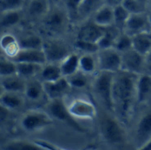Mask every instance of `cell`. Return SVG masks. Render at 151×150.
I'll use <instances>...</instances> for the list:
<instances>
[{
  "label": "cell",
  "mask_w": 151,
  "mask_h": 150,
  "mask_svg": "<svg viewBox=\"0 0 151 150\" xmlns=\"http://www.w3.org/2000/svg\"><path fill=\"white\" fill-rule=\"evenodd\" d=\"M145 66H146L145 72L151 74V50L145 56Z\"/></svg>",
  "instance_id": "41"
},
{
  "label": "cell",
  "mask_w": 151,
  "mask_h": 150,
  "mask_svg": "<svg viewBox=\"0 0 151 150\" xmlns=\"http://www.w3.org/2000/svg\"><path fill=\"white\" fill-rule=\"evenodd\" d=\"M151 140V105L147 106L137 118L133 126L132 142L137 149H141Z\"/></svg>",
  "instance_id": "8"
},
{
  "label": "cell",
  "mask_w": 151,
  "mask_h": 150,
  "mask_svg": "<svg viewBox=\"0 0 151 150\" xmlns=\"http://www.w3.org/2000/svg\"><path fill=\"white\" fill-rule=\"evenodd\" d=\"M121 70L135 74H142L145 72V56H142V54L138 53L133 48L121 53Z\"/></svg>",
  "instance_id": "15"
},
{
  "label": "cell",
  "mask_w": 151,
  "mask_h": 150,
  "mask_svg": "<svg viewBox=\"0 0 151 150\" xmlns=\"http://www.w3.org/2000/svg\"><path fill=\"white\" fill-rule=\"evenodd\" d=\"M5 149L12 150H42L44 149L40 144L27 141H11L4 145Z\"/></svg>",
  "instance_id": "34"
},
{
  "label": "cell",
  "mask_w": 151,
  "mask_h": 150,
  "mask_svg": "<svg viewBox=\"0 0 151 150\" xmlns=\"http://www.w3.org/2000/svg\"><path fill=\"white\" fill-rule=\"evenodd\" d=\"M16 63L28 62L39 65H44L47 63V59L42 49L35 50H20L18 55L12 59Z\"/></svg>",
  "instance_id": "22"
},
{
  "label": "cell",
  "mask_w": 151,
  "mask_h": 150,
  "mask_svg": "<svg viewBox=\"0 0 151 150\" xmlns=\"http://www.w3.org/2000/svg\"><path fill=\"white\" fill-rule=\"evenodd\" d=\"M129 11L121 4L114 6V26H116L119 30L123 32L125 26L130 17Z\"/></svg>",
  "instance_id": "33"
},
{
  "label": "cell",
  "mask_w": 151,
  "mask_h": 150,
  "mask_svg": "<svg viewBox=\"0 0 151 150\" xmlns=\"http://www.w3.org/2000/svg\"><path fill=\"white\" fill-rule=\"evenodd\" d=\"M17 35V34H16ZM21 50L42 49L44 37L35 32H27L20 35H17Z\"/></svg>",
  "instance_id": "25"
},
{
  "label": "cell",
  "mask_w": 151,
  "mask_h": 150,
  "mask_svg": "<svg viewBox=\"0 0 151 150\" xmlns=\"http://www.w3.org/2000/svg\"><path fill=\"white\" fill-rule=\"evenodd\" d=\"M43 83L56 81L63 77L60 65L57 63H46L42 65L37 76Z\"/></svg>",
  "instance_id": "28"
},
{
  "label": "cell",
  "mask_w": 151,
  "mask_h": 150,
  "mask_svg": "<svg viewBox=\"0 0 151 150\" xmlns=\"http://www.w3.org/2000/svg\"><path fill=\"white\" fill-rule=\"evenodd\" d=\"M99 71L111 72L116 73L121 70L122 56L121 53L113 48L99 49L96 52Z\"/></svg>",
  "instance_id": "10"
},
{
  "label": "cell",
  "mask_w": 151,
  "mask_h": 150,
  "mask_svg": "<svg viewBox=\"0 0 151 150\" xmlns=\"http://www.w3.org/2000/svg\"><path fill=\"white\" fill-rule=\"evenodd\" d=\"M43 65L28 63V62H19L17 63V73L19 74L26 80L37 77Z\"/></svg>",
  "instance_id": "32"
},
{
  "label": "cell",
  "mask_w": 151,
  "mask_h": 150,
  "mask_svg": "<svg viewBox=\"0 0 151 150\" xmlns=\"http://www.w3.org/2000/svg\"><path fill=\"white\" fill-rule=\"evenodd\" d=\"M98 129L102 139L111 146H123L127 141L126 127L111 114L104 111V113L98 115Z\"/></svg>",
  "instance_id": "3"
},
{
  "label": "cell",
  "mask_w": 151,
  "mask_h": 150,
  "mask_svg": "<svg viewBox=\"0 0 151 150\" xmlns=\"http://www.w3.org/2000/svg\"><path fill=\"white\" fill-rule=\"evenodd\" d=\"M25 1H27V0H25Z\"/></svg>",
  "instance_id": "46"
},
{
  "label": "cell",
  "mask_w": 151,
  "mask_h": 150,
  "mask_svg": "<svg viewBox=\"0 0 151 150\" xmlns=\"http://www.w3.org/2000/svg\"><path fill=\"white\" fill-rule=\"evenodd\" d=\"M43 108L54 120L63 122L78 132H86L68 111L65 98L50 100Z\"/></svg>",
  "instance_id": "9"
},
{
  "label": "cell",
  "mask_w": 151,
  "mask_h": 150,
  "mask_svg": "<svg viewBox=\"0 0 151 150\" xmlns=\"http://www.w3.org/2000/svg\"><path fill=\"white\" fill-rule=\"evenodd\" d=\"M2 91H12L24 93L27 80L19 74L15 73L12 75L0 77Z\"/></svg>",
  "instance_id": "23"
},
{
  "label": "cell",
  "mask_w": 151,
  "mask_h": 150,
  "mask_svg": "<svg viewBox=\"0 0 151 150\" xmlns=\"http://www.w3.org/2000/svg\"><path fill=\"white\" fill-rule=\"evenodd\" d=\"M114 48L118 50L120 53H123L128 50H131L133 48L132 36L126 34L125 32H121L116 40Z\"/></svg>",
  "instance_id": "37"
},
{
  "label": "cell",
  "mask_w": 151,
  "mask_h": 150,
  "mask_svg": "<svg viewBox=\"0 0 151 150\" xmlns=\"http://www.w3.org/2000/svg\"><path fill=\"white\" fill-rule=\"evenodd\" d=\"M133 49L142 56L151 50V33H142L132 36Z\"/></svg>",
  "instance_id": "30"
},
{
  "label": "cell",
  "mask_w": 151,
  "mask_h": 150,
  "mask_svg": "<svg viewBox=\"0 0 151 150\" xmlns=\"http://www.w3.org/2000/svg\"><path fill=\"white\" fill-rule=\"evenodd\" d=\"M151 105V74L144 72L139 75L137 82V107Z\"/></svg>",
  "instance_id": "19"
},
{
  "label": "cell",
  "mask_w": 151,
  "mask_h": 150,
  "mask_svg": "<svg viewBox=\"0 0 151 150\" xmlns=\"http://www.w3.org/2000/svg\"><path fill=\"white\" fill-rule=\"evenodd\" d=\"M105 4V0H81L77 7L73 24L77 25L91 19L94 14Z\"/></svg>",
  "instance_id": "16"
},
{
  "label": "cell",
  "mask_w": 151,
  "mask_h": 150,
  "mask_svg": "<svg viewBox=\"0 0 151 150\" xmlns=\"http://www.w3.org/2000/svg\"><path fill=\"white\" fill-rule=\"evenodd\" d=\"M140 150H151V140H150Z\"/></svg>",
  "instance_id": "43"
},
{
  "label": "cell",
  "mask_w": 151,
  "mask_h": 150,
  "mask_svg": "<svg viewBox=\"0 0 151 150\" xmlns=\"http://www.w3.org/2000/svg\"><path fill=\"white\" fill-rule=\"evenodd\" d=\"M24 22L25 18L23 9L0 12V26L2 29L9 30L23 24Z\"/></svg>",
  "instance_id": "21"
},
{
  "label": "cell",
  "mask_w": 151,
  "mask_h": 150,
  "mask_svg": "<svg viewBox=\"0 0 151 150\" xmlns=\"http://www.w3.org/2000/svg\"><path fill=\"white\" fill-rule=\"evenodd\" d=\"M53 124L54 119L45 110H41L39 108L26 110L20 115L19 120L20 128L27 133L39 132Z\"/></svg>",
  "instance_id": "5"
},
{
  "label": "cell",
  "mask_w": 151,
  "mask_h": 150,
  "mask_svg": "<svg viewBox=\"0 0 151 150\" xmlns=\"http://www.w3.org/2000/svg\"><path fill=\"white\" fill-rule=\"evenodd\" d=\"M0 47L2 54L11 59H13L21 50L17 35L9 31L2 34Z\"/></svg>",
  "instance_id": "20"
},
{
  "label": "cell",
  "mask_w": 151,
  "mask_h": 150,
  "mask_svg": "<svg viewBox=\"0 0 151 150\" xmlns=\"http://www.w3.org/2000/svg\"><path fill=\"white\" fill-rule=\"evenodd\" d=\"M122 31L119 30L116 26L112 25L111 27H105V31L102 38L97 42L99 49H108L113 48L117 38Z\"/></svg>",
  "instance_id": "31"
},
{
  "label": "cell",
  "mask_w": 151,
  "mask_h": 150,
  "mask_svg": "<svg viewBox=\"0 0 151 150\" xmlns=\"http://www.w3.org/2000/svg\"><path fill=\"white\" fill-rule=\"evenodd\" d=\"M73 46L74 50L78 51L79 53H96L99 50L97 43L77 39H74L73 42Z\"/></svg>",
  "instance_id": "36"
},
{
  "label": "cell",
  "mask_w": 151,
  "mask_h": 150,
  "mask_svg": "<svg viewBox=\"0 0 151 150\" xmlns=\"http://www.w3.org/2000/svg\"><path fill=\"white\" fill-rule=\"evenodd\" d=\"M121 4L129 11L130 14L149 11L148 6L143 4L142 3H141L138 0H123Z\"/></svg>",
  "instance_id": "38"
},
{
  "label": "cell",
  "mask_w": 151,
  "mask_h": 150,
  "mask_svg": "<svg viewBox=\"0 0 151 150\" xmlns=\"http://www.w3.org/2000/svg\"><path fill=\"white\" fill-rule=\"evenodd\" d=\"M45 37H63L73 26L70 13L62 1L52 4L46 15L36 24Z\"/></svg>",
  "instance_id": "2"
},
{
  "label": "cell",
  "mask_w": 151,
  "mask_h": 150,
  "mask_svg": "<svg viewBox=\"0 0 151 150\" xmlns=\"http://www.w3.org/2000/svg\"><path fill=\"white\" fill-rule=\"evenodd\" d=\"M93 77L91 75H88L81 70L76 72L75 73L72 74L69 77H66L72 89L73 90H84L90 88Z\"/></svg>",
  "instance_id": "29"
},
{
  "label": "cell",
  "mask_w": 151,
  "mask_h": 150,
  "mask_svg": "<svg viewBox=\"0 0 151 150\" xmlns=\"http://www.w3.org/2000/svg\"><path fill=\"white\" fill-rule=\"evenodd\" d=\"M91 20L102 27L114 25V6L105 4L94 14Z\"/></svg>",
  "instance_id": "24"
},
{
  "label": "cell",
  "mask_w": 151,
  "mask_h": 150,
  "mask_svg": "<svg viewBox=\"0 0 151 150\" xmlns=\"http://www.w3.org/2000/svg\"><path fill=\"white\" fill-rule=\"evenodd\" d=\"M75 39L97 43L104 34L105 27L96 25L91 19L86 20L76 25Z\"/></svg>",
  "instance_id": "14"
},
{
  "label": "cell",
  "mask_w": 151,
  "mask_h": 150,
  "mask_svg": "<svg viewBox=\"0 0 151 150\" xmlns=\"http://www.w3.org/2000/svg\"><path fill=\"white\" fill-rule=\"evenodd\" d=\"M149 12L151 15V0H149Z\"/></svg>",
  "instance_id": "45"
},
{
  "label": "cell",
  "mask_w": 151,
  "mask_h": 150,
  "mask_svg": "<svg viewBox=\"0 0 151 150\" xmlns=\"http://www.w3.org/2000/svg\"><path fill=\"white\" fill-rule=\"evenodd\" d=\"M80 70L88 75H96L99 72L96 53H80Z\"/></svg>",
  "instance_id": "27"
},
{
  "label": "cell",
  "mask_w": 151,
  "mask_h": 150,
  "mask_svg": "<svg viewBox=\"0 0 151 150\" xmlns=\"http://www.w3.org/2000/svg\"><path fill=\"white\" fill-rule=\"evenodd\" d=\"M44 88L49 101L54 99H64L68 96L73 90L65 77H62L56 81L45 82Z\"/></svg>",
  "instance_id": "17"
},
{
  "label": "cell",
  "mask_w": 151,
  "mask_h": 150,
  "mask_svg": "<svg viewBox=\"0 0 151 150\" xmlns=\"http://www.w3.org/2000/svg\"><path fill=\"white\" fill-rule=\"evenodd\" d=\"M123 0H105V3L107 4H110L111 6H115V5H118L119 4L122 3Z\"/></svg>",
  "instance_id": "42"
},
{
  "label": "cell",
  "mask_w": 151,
  "mask_h": 150,
  "mask_svg": "<svg viewBox=\"0 0 151 150\" xmlns=\"http://www.w3.org/2000/svg\"><path fill=\"white\" fill-rule=\"evenodd\" d=\"M15 73H17V63L2 54L0 57V77H5Z\"/></svg>",
  "instance_id": "35"
},
{
  "label": "cell",
  "mask_w": 151,
  "mask_h": 150,
  "mask_svg": "<svg viewBox=\"0 0 151 150\" xmlns=\"http://www.w3.org/2000/svg\"><path fill=\"white\" fill-rule=\"evenodd\" d=\"M138 1H140V2H141V3H142L143 4L147 5V6H148V8H149V0H138Z\"/></svg>",
  "instance_id": "44"
},
{
  "label": "cell",
  "mask_w": 151,
  "mask_h": 150,
  "mask_svg": "<svg viewBox=\"0 0 151 150\" xmlns=\"http://www.w3.org/2000/svg\"><path fill=\"white\" fill-rule=\"evenodd\" d=\"M51 6L50 0H27L23 8L26 23L37 24L49 11Z\"/></svg>",
  "instance_id": "12"
},
{
  "label": "cell",
  "mask_w": 151,
  "mask_h": 150,
  "mask_svg": "<svg viewBox=\"0 0 151 150\" xmlns=\"http://www.w3.org/2000/svg\"><path fill=\"white\" fill-rule=\"evenodd\" d=\"M63 77H69L80 70V53L76 50L70 53L59 64Z\"/></svg>",
  "instance_id": "26"
},
{
  "label": "cell",
  "mask_w": 151,
  "mask_h": 150,
  "mask_svg": "<svg viewBox=\"0 0 151 150\" xmlns=\"http://www.w3.org/2000/svg\"><path fill=\"white\" fill-rule=\"evenodd\" d=\"M140 74L123 70L116 72L112 84L113 114L127 127L137 108V82Z\"/></svg>",
  "instance_id": "1"
},
{
  "label": "cell",
  "mask_w": 151,
  "mask_h": 150,
  "mask_svg": "<svg viewBox=\"0 0 151 150\" xmlns=\"http://www.w3.org/2000/svg\"><path fill=\"white\" fill-rule=\"evenodd\" d=\"M42 50L48 63L60 64L70 53L74 51L73 43H68L63 37H44Z\"/></svg>",
  "instance_id": "7"
},
{
  "label": "cell",
  "mask_w": 151,
  "mask_h": 150,
  "mask_svg": "<svg viewBox=\"0 0 151 150\" xmlns=\"http://www.w3.org/2000/svg\"><path fill=\"white\" fill-rule=\"evenodd\" d=\"M113 72L99 71L93 77L90 87L94 98L100 103L104 111L113 114V101H112V84Z\"/></svg>",
  "instance_id": "4"
},
{
  "label": "cell",
  "mask_w": 151,
  "mask_h": 150,
  "mask_svg": "<svg viewBox=\"0 0 151 150\" xmlns=\"http://www.w3.org/2000/svg\"><path fill=\"white\" fill-rule=\"evenodd\" d=\"M26 4L25 0H0V12L21 10Z\"/></svg>",
  "instance_id": "39"
},
{
  "label": "cell",
  "mask_w": 151,
  "mask_h": 150,
  "mask_svg": "<svg viewBox=\"0 0 151 150\" xmlns=\"http://www.w3.org/2000/svg\"><path fill=\"white\" fill-rule=\"evenodd\" d=\"M133 36L142 33H151V15L149 11L131 14L123 30Z\"/></svg>",
  "instance_id": "13"
},
{
  "label": "cell",
  "mask_w": 151,
  "mask_h": 150,
  "mask_svg": "<svg viewBox=\"0 0 151 150\" xmlns=\"http://www.w3.org/2000/svg\"><path fill=\"white\" fill-rule=\"evenodd\" d=\"M24 95L27 103L34 104L33 108H37V105L42 103L45 106L49 102L44 88V83L38 77L27 80Z\"/></svg>",
  "instance_id": "11"
},
{
  "label": "cell",
  "mask_w": 151,
  "mask_h": 150,
  "mask_svg": "<svg viewBox=\"0 0 151 150\" xmlns=\"http://www.w3.org/2000/svg\"><path fill=\"white\" fill-rule=\"evenodd\" d=\"M68 111L73 118L82 121H94L98 118V111L96 103L86 95L73 96L70 99L65 98Z\"/></svg>",
  "instance_id": "6"
},
{
  "label": "cell",
  "mask_w": 151,
  "mask_h": 150,
  "mask_svg": "<svg viewBox=\"0 0 151 150\" xmlns=\"http://www.w3.org/2000/svg\"><path fill=\"white\" fill-rule=\"evenodd\" d=\"M63 4H65V6L66 7L67 11L70 13L71 19L73 20V23L74 21V17H75V12L77 10L78 5L80 4V3L81 2V0H62ZM74 25V24H73Z\"/></svg>",
  "instance_id": "40"
},
{
  "label": "cell",
  "mask_w": 151,
  "mask_h": 150,
  "mask_svg": "<svg viewBox=\"0 0 151 150\" xmlns=\"http://www.w3.org/2000/svg\"><path fill=\"white\" fill-rule=\"evenodd\" d=\"M1 106L12 111H19L24 110L27 105V100L24 93L12 92V91H2L0 96Z\"/></svg>",
  "instance_id": "18"
}]
</instances>
